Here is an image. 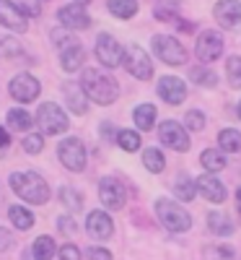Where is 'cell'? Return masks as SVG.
Masks as SVG:
<instances>
[{
    "label": "cell",
    "mask_w": 241,
    "mask_h": 260,
    "mask_svg": "<svg viewBox=\"0 0 241 260\" xmlns=\"http://www.w3.org/2000/svg\"><path fill=\"white\" fill-rule=\"evenodd\" d=\"M24 260H36V255H34V250H26V252H24Z\"/></svg>",
    "instance_id": "bcb514c9"
},
{
    "label": "cell",
    "mask_w": 241,
    "mask_h": 260,
    "mask_svg": "<svg viewBox=\"0 0 241 260\" xmlns=\"http://www.w3.org/2000/svg\"><path fill=\"white\" fill-rule=\"evenodd\" d=\"M16 55H21V45L13 37L0 34V57H16Z\"/></svg>",
    "instance_id": "836d02e7"
},
{
    "label": "cell",
    "mask_w": 241,
    "mask_h": 260,
    "mask_svg": "<svg viewBox=\"0 0 241 260\" xmlns=\"http://www.w3.org/2000/svg\"><path fill=\"white\" fill-rule=\"evenodd\" d=\"M203 167L210 169V172H221V169L226 167V159L221 156V151L208 148V151H203Z\"/></svg>",
    "instance_id": "f546056e"
},
{
    "label": "cell",
    "mask_w": 241,
    "mask_h": 260,
    "mask_svg": "<svg viewBox=\"0 0 241 260\" xmlns=\"http://www.w3.org/2000/svg\"><path fill=\"white\" fill-rule=\"evenodd\" d=\"M223 52V39L218 31H203L200 39H197V47H194V55L200 57L203 62H213L218 60Z\"/></svg>",
    "instance_id": "7c38bea8"
},
{
    "label": "cell",
    "mask_w": 241,
    "mask_h": 260,
    "mask_svg": "<svg viewBox=\"0 0 241 260\" xmlns=\"http://www.w3.org/2000/svg\"><path fill=\"white\" fill-rule=\"evenodd\" d=\"M81 86H83V91L89 94V99H94L96 104H112L119 94V86L112 76H106L96 68H89L83 73L81 78Z\"/></svg>",
    "instance_id": "7a4b0ae2"
},
{
    "label": "cell",
    "mask_w": 241,
    "mask_h": 260,
    "mask_svg": "<svg viewBox=\"0 0 241 260\" xmlns=\"http://www.w3.org/2000/svg\"><path fill=\"white\" fill-rule=\"evenodd\" d=\"M218 141H221V148L231 151V154L241 148V133H238V130H223V133L218 136Z\"/></svg>",
    "instance_id": "4dcf8cb0"
},
{
    "label": "cell",
    "mask_w": 241,
    "mask_h": 260,
    "mask_svg": "<svg viewBox=\"0 0 241 260\" xmlns=\"http://www.w3.org/2000/svg\"><path fill=\"white\" fill-rule=\"evenodd\" d=\"M158 138H161L164 146H169V148H174V151H187V148H189V136L184 133V127H182L179 122H174V120L161 122Z\"/></svg>",
    "instance_id": "8fae6325"
},
{
    "label": "cell",
    "mask_w": 241,
    "mask_h": 260,
    "mask_svg": "<svg viewBox=\"0 0 241 260\" xmlns=\"http://www.w3.org/2000/svg\"><path fill=\"white\" fill-rule=\"evenodd\" d=\"M213 13H215V21L223 29H236L241 24V3L238 0H218Z\"/></svg>",
    "instance_id": "4fadbf2b"
},
{
    "label": "cell",
    "mask_w": 241,
    "mask_h": 260,
    "mask_svg": "<svg viewBox=\"0 0 241 260\" xmlns=\"http://www.w3.org/2000/svg\"><path fill=\"white\" fill-rule=\"evenodd\" d=\"M153 52H156L166 65H184V62H187L184 47H182L174 37H166V34L153 37Z\"/></svg>",
    "instance_id": "5b68a950"
},
{
    "label": "cell",
    "mask_w": 241,
    "mask_h": 260,
    "mask_svg": "<svg viewBox=\"0 0 241 260\" xmlns=\"http://www.w3.org/2000/svg\"><path fill=\"white\" fill-rule=\"evenodd\" d=\"M36 122L42 127V133L45 136H57V133H65L68 130V115H65L57 104L47 102V104H42L39 107V112H36Z\"/></svg>",
    "instance_id": "277c9868"
},
{
    "label": "cell",
    "mask_w": 241,
    "mask_h": 260,
    "mask_svg": "<svg viewBox=\"0 0 241 260\" xmlns=\"http://www.w3.org/2000/svg\"><path fill=\"white\" fill-rule=\"evenodd\" d=\"M0 24L8 26L11 31H26V18H24V11H18L16 3L11 0H0Z\"/></svg>",
    "instance_id": "2e32d148"
},
{
    "label": "cell",
    "mask_w": 241,
    "mask_h": 260,
    "mask_svg": "<svg viewBox=\"0 0 241 260\" xmlns=\"http://www.w3.org/2000/svg\"><path fill=\"white\" fill-rule=\"evenodd\" d=\"M238 117H241V104H238Z\"/></svg>",
    "instance_id": "c3c4849f"
},
{
    "label": "cell",
    "mask_w": 241,
    "mask_h": 260,
    "mask_svg": "<svg viewBox=\"0 0 241 260\" xmlns=\"http://www.w3.org/2000/svg\"><path fill=\"white\" fill-rule=\"evenodd\" d=\"M101 130H104V136H106V138H112V136L117 133L114 125H109V122H104V125H101Z\"/></svg>",
    "instance_id": "7bdbcfd3"
},
{
    "label": "cell",
    "mask_w": 241,
    "mask_h": 260,
    "mask_svg": "<svg viewBox=\"0 0 241 260\" xmlns=\"http://www.w3.org/2000/svg\"><path fill=\"white\" fill-rule=\"evenodd\" d=\"M226 68H228V81H231V86L233 89H241V57H228V62H226Z\"/></svg>",
    "instance_id": "d590c367"
},
{
    "label": "cell",
    "mask_w": 241,
    "mask_h": 260,
    "mask_svg": "<svg viewBox=\"0 0 241 260\" xmlns=\"http://www.w3.org/2000/svg\"><path fill=\"white\" fill-rule=\"evenodd\" d=\"M83 60H86V52H83V47L78 45V42H73V45H68V47H62V52H60V62H62V68L68 71V73L78 71L81 65H83Z\"/></svg>",
    "instance_id": "ffe728a7"
},
{
    "label": "cell",
    "mask_w": 241,
    "mask_h": 260,
    "mask_svg": "<svg viewBox=\"0 0 241 260\" xmlns=\"http://www.w3.org/2000/svg\"><path fill=\"white\" fill-rule=\"evenodd\" d=\"M194 187H197V182L192 177L182 175V177H177V182H174V195L182 198V201H194Z\"/></svg>",
    "instance_id": "484cf974"
},
{
    "label": "cell",
    "mask_w": 241,
    "mask_h": 260,
    "mask_svg": "<svg viewBox=\"0 0 241 260\" xmlns=\"http://www.w3.org/2000/svg\"><path fill=\"white\" fill-rule=\"evenodd\" d=\"M8 91H11V96H13L16 102L29 104V102H34V99L39 96V81H36L34 76H29V73H18V76L8 83Z\"/></svg>",
    "instance_id": "ba28073f"
},
{
    "label": "cell",
    "mask_w": 241,
    "mask_h": 260,
    "mask_svg": "<svg viewBox=\"0 0 241 260\" xmlns=\"http://www.w3.org/2000/svg\"><path fill=\"white\" fill-rule=\"evenodd\" d=\"M194 182H197V192H200L205 201H210V203H223L226 201V187H223V182L218 177L203 175V177H197Z\"/></svg>",
    "instance_id": "9a60e30c"
},
{
    "label": "cell",
    "mask_w": 241,
    "mask_h": 260,
    "mask_svg": "<svg viewBox=\"0 0 241 260\" xmlns=\"http://www.w3.org/2000/svg\"><path fill=\"white\" fill-rule=\"evenodd\" d=\"M42 148H45V138H42V136L29 133V136L24 138V151H26V154H39Z\"/></svg>",
    "instance_id": "8d00e7d4"
},
{
    "label": "cell",
    "mask_w": 241,
    "mask_h": 260,
    "mask_svg": "<svg viewBox=\"0 0 241 260\" xmlns=\"http://www.w3.org/2000/svg\"><path fill=\"white\" fill-rule=\"evenodd\" d=\"M203 260H236V252L226 245H208L203 250Z\"/></svg>",
    "instance_id": "83f0119b"
},
{
    "label": "cell",
    "mask_w": 241,
    "mask_h": 260,
    "mask_svg": "<svg viewBox=\"0 0 241 260\" xmlns=\"http://www.w3.org/2000/svg\"><path fill=\"white\" fill-rule=\"evenodd\" d=\"M106 8L117 18H133L138 11V3L135 0H106Z\"/></svg>",
    "instance_id": "603a6c76"
},
{
    "label": "cell",
    "mask_w": 241,
    "mask_h": 260,
    "mask_svg": "<svg viewBox=\"0 0 241 260\" xmlns=\"http://www.w3.org/2000/svg\"><path fill=\"white\" fill-rule=\"evenodd\" d=\"M65 102H68L70 112L75 115H86V110H89V94L83 91L81 83H65Z\"/></svg>",
    "instance_id": "d6986e66"
},
{
    "label": "cell",
    "mask_w": 241,
    "mask_h": 260,
    "mask_svg": "<svg viewBox=\"0 0 241 260\" xmlns=\"http://www.w3.org/2000/svg\"><path fill=\"white\" fill-rule=\"evenodd\" d=\"M143 164H145V169L148 172H164V167H166V161H164V154L158 148H145V154H143Z\"/></svg>",
    "instance_id": "4316f807"
},
{
    "label": "cell",
    "mask_w": 241,
    "mask_h": 260,
    "mask_svg": "<svg viewBox=\"0 0 241 260\" xmlns=\"http://www.w3.org/2000/svg\"><path fill=\"white\" fill-rule=\"evenodd\" d=\"M89 260H112V252L104 247H91L89 250Z\"/></svg>",
    "instance_id": "60d3db41"
},
{
    "label": "cell",
    "mask_w": 241,
    "mask_h": 260,
    "mask_svg": "<svg viewBox=\"0 0 241 260\" xmlns=\"http://www.w3.org/2000/svg\"><path fill=\"white\" fill-rule=\"evenodd\" d=\"M184 122H187L189 130H203L205 127V117H203V112H197V110H189L187 117H184Z\"/></svg>",
    "instance_id": "74e56055"
},
{
    "label": "cell",
    "mask_w": 241,
    "mask_h": 260,
    "mask_svg": "<svg viewBox=\"0 0 241 260\" xmlns=\"http://www.w3.org/2000/svg\"><path fill=\"white\" fill-rule=\"evenodd\" d=\"M125 68L135 78H140V81H148L153 76V62H150L148 52L143 47H138V45H133L125 52Z\"/></svg>",
    "instance_id": "52a82bcc"
},
{
    "label": "cell",
    "mask_w": 241,
    "mask_h": 260,
    "mask_svg": "<svg viewBox=\"0 0 241 260\" xmlns=\"http://www.w3.org/2000/svg\"><path fill=\"white\" fill-rule=\"evenodd\" d=\"M189 78H192V83H200V86H218V76L208 68H192Z\"/></svg>",
    "instance_id": "1f68e13d"
},
{
    "label": "cell",
    "mask_w": 241,
    "mask_h": 260,
    "mask_svg": "<svg viewBox=\"0 0 241 260\" xmlns=\"http://www.w3.org/2000/svg\"><path fill=\"white\" fill-rule=\"evenodd\" d=\"M60 201H62V206H68L73 213L81 211V206H83L78 190H73V187H62V190H60Z\"/></svg>",
    "instance_id": "d6a6232c"
},
{
    "label": "cell",
    "mask_w": 241,
    "mask_h": 260,
    "mask_svg": "<svg viewBox=\"0 0 241 260\" xmlns=\"http://www.w3.org/2000/svg\"><path fill=\"white\" fill-rule=\"evenodd\" d=\"M75 3H78V6H86V3H91V0H75Z\"/></svg>",
    "instance_id": "7dc6e473"
},
{
    "label": "cell",
    "mask_w": 241,
    "mask_h": 260,
    "mask_svg": "<svg viewBox=\"0 0 241 260\" xmlns=\"http://www.w3.org/2000/svg\"><path fill=\"white\" fill-rule=\"evenodd\" d=\"M8 125H11L13 130H29V127L34 125V120H31V115L24 112V110H8Z\"/></svg>",
    "instance_id": "f1b7e54d"
},
{
    "label": "cell",
    "mask_w": 241,
    "mask_h": 260,
    "mask_svg": "<svg viewBox=\"0 0 241 260\" xmlns=\"http://www.w3.org/2000/svg\"><path fill=\"white\" fill-rule=\"evenodd\" d=\"M99 198L106 208H112V211H119L125 206V198H127V192L122 187V182L117 177H104L101 185H99Z\"/></svg>",
    "instance_id": "30bf717a"
},
{
    "label": "cell",
    "mask_w": 241,
    "mask_h": 260,
    "mask_svg": "<svg viewBox=\"0 0 241 260\" xmlns=\"http://www.w3.org/2000/svg\"><path fill=\"white\" fill-rule=\"evenodd\" d=\"M156 107L153 104H140V107H135V122H138V127L140 130H150L153 125H156Z\"/></svg>",
    "instance_id": "7402d4cb"
},
{
    "label": "cell",
    "mask_w": 241,
    "mask_h": 260,
    "mask_svg": "<svg viewBox=\"0 0 241 260\" xmlns=\"http://www.w3.org/2000/svg\"><path fill=\"white\" fill-rule=\"evenodd\" d=\"M158 94L164 102L169 104H182L187 99V89H184V83L179 78H174V76H166L158 81Z\"/></svg>",
    "instance_id": "ac0fdd59"
},
{
    "label": "cell",
    "mask_w": 241,
    "mask_h": 260,
    "mask_svg": "<svg viewBox=\"0 0 241 260\" xmlns=\"http://www.w3.org/2000/svg\"><path fill=\"white\" fill-rule=\"evenodd\" d=\"M57 255H60V260H81V250H78L75 245H70V242L62 245Z\"/></svg>",
    "instance_id": "f35d334b"
},
{
    "label": "cell",
    "mask_w": 241,
    "mask_h": 260,
    "mask_svg": "<svg viewBox=\"0 0 241 260\" xmlns=\"http://www.w3.org/2000/svg\"><path fill=\"white\" fill-rule=\"evenodd\" d=\"M117 143H119L125 151H130V154H133V151L140 148V136L133 133V130H122V133L117 136Z\"/></svg>",
    "instance_id": "e575fe53"
},
{
    "label": "cell",
    "mask_w": 241,
    "mask_h": 260,
    "mask_svg": "<svg viewBox=\"0 0 241 260\" xmlns=\"http://www.w3.org/2000/svg\"><path fill=\"white\" fill-rule=\"evenodd\" d=\"M8 143H11V136L6 133L3 127H0V148H3V146H8Z\"/></svg>",
    "instance_id": "ee69618b"
},
{
    "label": "cell",
    "mask_w": 241,
    "mask_h": 260,
    "mask_svg": "<svg viewBox=\"0 0 241 260\" xmlns=\"http://www.w3.org/2000/svg\"><path fill=\"white\" fill-rule=\"evenodd\" d=\"M57 224H60V232L62 234H75V221L70 219V216H60Z\"/></svg>",
    "instance_id": "ab89813d"
},
{
    "label": "cell",
    "mask_w": 241,
    "mask_h": 260,
    "mask_svg": "<svg viewBox=\"0 0 241 260\" xmlns=\"http://www.w3.org/2000/svg\"><path fill=\"white\" fill-rule=\"evenodd\" d=\"M60 24L68 26L70 31L89 29L91 26V16L86 13L81 6H65V8H60Z\"/></svg>",
    "instance_id": "e0dca14e"
},
{
    "label": "cell",
    "mask_w": 241,
    "mask_h": 260,
    "mask_svg": "<svg viewBox=\"0 0 241 260\" xmlns=\"http://www.w3.org/2000/svg\"><path fill=\"white\" fill-rule=\"evenodd\" d=\"M8 219H11L13 226L21 229V232H26V229L34 226V213L26 211L24 206H11V208H8Z\"/></svg>",
    "instance_id": "44dd1931"
},
{
    "label": "cell",
    "mask_w": 241,
    "mask_h": 260,
    "mask_svg": "<svg viewBox=\"0 0 241 260\" xmlns=\"http://www.w3.org/2000/svg\"><path fill=\"white\" fill-rule=\"evenodd\" d=\"M208 226H210V232L221 234V237H228L233 232V221L228 219V216H223V213H210L208 216Z\"/></svg>",
    "instance_id": "cb8c5ba5"
},
{
    "label": "cell",
    "mask_w": 241,
    "mask_h": 260,
    "mask_svg": "<svg viewBox=\"0 0 241 260\" xmlns=\"http://www.w3.org/2000/svg\"><path fill=\"white\" fill-rule=\"evenodd\" d=\"M11 242H13V237L8 234V229L0 226V252H6V250L11 247Z\"/></svg>",
    "instance_id": "b9f144b4"
},
{
    "label": "cell",
    "mask_w": 241,
    "mask_h": 260,
    "mask_svg": "<svg viewBox=\"0 0 241 260\" xmlns=\"http://www.w3.org/2000/svg\"><path fill=\"white\" fill-rule=\"evenodd\" d=\"M122 55H125V50L119 47L117 39H112L109 34H99V39H96V57H99V62L104 65V68H117V65L122 62Z\"/></svg>",
    "instance_id": "9c48e42d"
},
{
    "label": "cell",
    "mask_w": 241,
    "mask_h": 260,
    "mask_svg": "<svg viewBox=\"0 0 241 260\" xmlns=\"http://www.w3.org/2000/svg\"><path fill=\"white\" fill-rule=\"evenodd\" d=\"M11 187L21 201L42 206L50 201V185L42 180L36 172H13L11 175Z\"/></svg>",
    "instance_id": "6da1fadb"
},
{
    "label": "cell",
    "mask_w": 241,
    "mask_h": 260,
    "mask_svg": "<svg viewBox=\"0 0 241 260\" xmlns=\"http://www.w3.org/2000/svg\"><path fill=\"white\" fill-rule=\"evenodd\" d=\"M236 213H238V221H241V187L236 190Z\"/></svg>",
    "instance_id": "f6af8a7d"
},
{
    "label": "cell",
    "mask_w": 241,
    "mask_h": 260,
    "mask_svg": "<svg viewBox=\"0 0 241 260\" xmlns=\"http://www.w3.org/2000/svg\"><path fill=\"white\" fill-rule=\"evenodd\" d=\"M156 213H158L161 224L166 229H171V232H187L192 226V216L179 203H174L169 198H158L156 201Z\"/></svg>",
    "instance_id": "3957f363"
},
{
    "label": "cell",
    "mask_w": 241,
    "mask_h": 260,
    "mask_svg": "<svg viewBox=\"0 0 241 260\" xmlns=\"http://www.w3.org/2000/svg\"><path fill=\"white\" fill-rule=\"evenodd\" d=\"M86 229H89V234L94 237V240H109L112 232H114V224H112V219H109V213L91 211L89 219H86Z\"/></svg>",
    "instance_id": "5bb4252c"
},
{
    "label": "cell",
    "mask_w": 241,
    "mask_h": 260,
    "mask_svg": "<svg viewBox=\"0 0 241 260\" xmlns=\"http://www.w3.org/2000/svg\"><path fill=\"white\" fill-rule=\"evenodd\" d=\"M34 255H36V260H52V255L57 252V247H55V240L52 237H47V234H42L39 240L34 242Z\"/></svg>",
    "instance_id": "d4e9b609"
},
{
    "label": "cell",
    "mask_w": 241,
    "mask_h": 260,
    "mask_svg": "<svg viewBox=\"0 0 241 260\" xmlns=\"http://www.w3.org/2000/svg\"><path fill=\"white\" fill-rule=\"evenodd\" d=\"M57 154H60V161L70 172L86 169V148H83L81 138H65L60 143V148H57Z\"/></svg>",
    "instance_id": "8992f818"
}]
</instances>
